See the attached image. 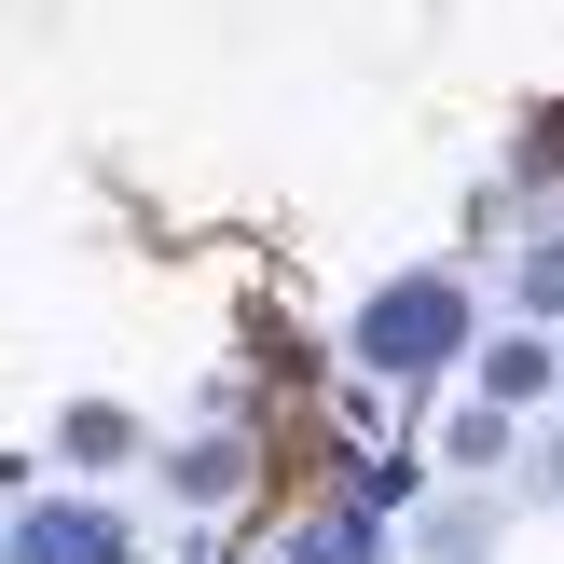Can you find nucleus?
I'll use <instances>...</instances> for the list:
<instances>
[{
	"label": "nucleus",
	"mask_w": 564,
	"mask_h": 564,
	"mask_svg": "<svg viewBox=\"0 0 564 564\" xmlns=\"http://www.w3.org/2000/svg\"><path fill=\"white\" fill-rule=\"evenodd\" d=\"M345 358H358L372 386H441V372H482V290H468L455 262L386 275V290L345 317Z\"/></svg>",
	"instance_id": "obj_1"
},
{
	"label": "nucleus",
	"mask_w": 564,
	"mask_h": 564,
	"mask_svg": "<svg viewBox=\"0 0 564 564\" xmlns=\"http://www.w3.org/2000/svg\"><path fill=\"white\" fill-rule=\"evenodd\" d=\"M0 564H138V523H124V510H97V496H28Z\"/></svg>",
	"instance_id": "obj_2"
},
{
	"label": "nucleus",
	"mask_w": 564,
	"mask_h": 564,
	"mask_svg": "<svg viewBox=\"0 0 564 564\" xmlns=\"http://www.w3.org/2000/svg\"><path fill=\"white\" fill-rule=\"evenodd\" d=\"M275 564H386V510H372V496H345V510H303L290 538H275Z\"/></svg>",
	"instance_id": "obj_3"
},
{
	"label": "nucleus",
	"mask_w": 564,
	"mask_h": 564,
	"mask_svg": "<svg viewBox=\"0 0 564 564\" xmlns=\"http://www.w3.org/2000/svg\"><path fill=\"white\" fill-rule=\"evenodd\" d=\"M482 400H496V413L564 400V345H551V330H510V345H482Z\"/></svg>",
	"instance_id": "obj_4"
},
{
	"label": "nucleus",
	"mask_w": 564,
	"mask_h": 564,
	"mask_svg": "<svg viewBox=\"0 0 564 564\" xmlns=\"http://www.w3.org/2000/svg\"><path fill=\"white\" fill-rule=\"evenodd\" d=\"M55 455H69V468H138L152 427H138L124 400H69V413H55Z\"/></svg>",
	"instance_id": "obj_5"
},
{
	"label": "nucleus",
	"mask_w": 564,
	"mask_h": 564,
	"mask_svg": "<svg viewBox=\"0 0 564 564\" xmlns=\"http://www.w3.org/2000/svg\"><path fill=\"white\" fill-rule=\"evenodd\" d=\"M165 482L207 510V496H235V482H248V441H235V427H220V441H180V455H165Z\"/></svg>",
	"instance_id": "obj_6"
},
{
	"label": "nucleus",
	"mask_w": 564,
	"mask_h": 564,
	"mask_svg": "<svg viewBox=\"0 0 564 564\" xmlns=\"http://www.w3.org/2000/svg\"><path fill=\"white\" fill-rule=\"evenodd\" d=\"M510 303H523V330H551V317H564V235H538V248H523Z\"/></svg>",
	"instance_id": "obj_7"
}]
</instances>
